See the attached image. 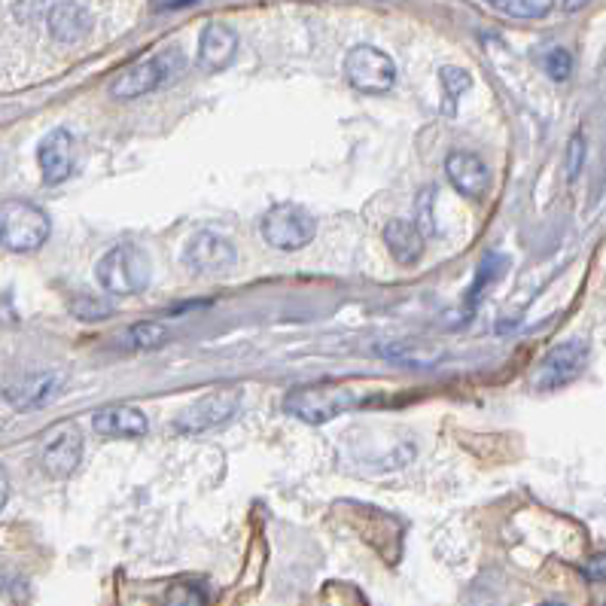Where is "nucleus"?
Returning <instances> with one entry per match:
<instances>
[{
    "label": "nucleus",
    "mask_w": 606,
    "mask_h": 606,
    "mask_svg": "<svg viewBox=\"0 0 606 606\" xmlns=\"http://www.w3.org/2000/svg\"><path fill=\"white\" fill-rule=\"evenodd\" d=\"M235 259H238L235 247L223 235L208 232V229L195 232L183 247V265L192 275H201V278H217V275L232 272Z\"/></svg>",
    "instance_id": "obj_9"
},
{
    "label": "nucleus",
    "mask_w": 606,
    "mask_h": 606,
    "mask_svg": "<svg viewBox=\"0 0 606 606\" xmlns=\"http://www.w3.org/2000/svg\"><path fill=\"white\" fill-rule=\"evenodd\" d=\"M345 77L363 95H387L396 86V61L375 46H354L345 55Z\"/></svg>",
    "instance_id": "obj_7"
},
{
    "label": "nucleus",
    "mask_w": 606,
    "mask_h": 606,
    "mask_svg": "<svg viewBox=\"0 0 606 606\" xmlns=\"http://www.w3.org/2000/svg\"><path fill=\"white\" fill-rule=\"evenodd\" d=\"M485 10L509 19H543L555 10V4H546V0H500V4H485Z\"/></svg>",
    "instance_id": "obj_20"
},
{
    "label": "nucleus",
    "mask_w": 606,
    "mask_h": 606,
    "mask_svg": "<svg viewBox=\"0 0 606 606\" xmlns=\"http://www.w3.org/2000/svg\"><path fill=\"white\" fill-rule=\"evenodd\" d=\"M198 4H153V13H180V10H192Z\"/></svg>",
    "instance_id": "obj_29"
},
{
    "label": "nucleus",
    "mask_w": 606,
    "mask_h": 606,
    "mask_svg": "<svg viewBox=\"0 0 606 606\" xmlns=\"http://www.w3.org/2000/svg\"><path fill=\"white\" fill-rule=\"evenodd\" d=\"M430 201H433V189H424V195L418 198V220H415V226L421 229V235H430L436 229L433 220H430Z\"/></svg>",
    "instance_id": "obj_27"
},
{
    "label": "nucleus",
    "mask_w": 606,
    "mask_h": 606,
    "mask_svg": "<svg viewBox=\"0 0 606 606\" xmlns=\"http://www.w3.org/2000/svg\"><path fill=\"white\" fill-rule=\"evenodd\" d=\"M238 55V34L223 22H211L198 37V67L208 74L226 71Z\"/></svg>",
    "instance_id": "obj_13"
},
{
    "label": "nucleus",
    "mask_w": 606,
    "mask_h": 606,
    "mask_svg": "<svg viewBox=\"0 0 606 606\" xmlns=\"http://www.w3.org/2000/svg\"><path fill=\"white\" fill-rule=\"evenodd\" d=\"M238 412H241V390L226 387V390L201 396L189 409H183L174 421V430L180 436H201V433L226 427L229 421L238 418Z\"/></svg>",
    "instance_id": "obj_6"
},
{
    "label": "nucleus",
    "mask_w": 606,
    "mask_h": 606,
    "mask_svg": "<svg viewBox=\"0 0 606 606\" xmlns=\"http://www.w3.org/2000/svg\"><path fill=\"white\" fill-rule=\"evenodd\" d=\"M116 342H119L122 351H134V354L159 351V348H165L171 342V332L156 320H144V323H131L125 332H119Z\"/></svg>",
    "instance_id": "obj_19"
},
{
    "label": "nucleus",
    "mask_w": 606,
    "mask_h": 606,
    "mask_svg": "<svg viewBox=\"0 0 606 606\" xmlns=\"http://www.w3.org/2000/svg\"><path fill=\"white\" fill-rule=\"evenodd\" d=\"M83 460V436L77 424L61 421L46 430L43 448H40V463L46 469V476L52 479H71Z\"/></svg>",
    "instance_id": "obj_8"
},
{
    "label": "nucleus",
    "mask_w": 606,
    "mask_h": 606,
    "mask_svg": "<svg viewBox=\"0 0 606 606\" xmlns=\"http://www.w3.org/2000/svg\"><path fill=\"white\" fill-rule=\"evenodd\" d=\"M259 232H262V241L268 247L284 250V253H296V250H302V247H308L314 241L317 220L302 205H293V201H281V205L268 208L262 214Z\"/></svg>",
    "instance_id": "obj_5"
},
{
    "label": "nucleus",
    "mask_w": 606,
    "mask_h": 606,
    "mask_svg": "<svg viewBox=\"0 0 606 606\" xmlns=\"http://www.w3.org/2000/svg\"><path fill=\"white\" fill-rule=\"evenodd\" d=\"M64 387V375L61 372H37V375H25L19 384L7 387V402L19 412H31L40 406H49V402L61 393Z\"/></svg>",
    "instance_id": "obj_14"
},
{
    "label": "nucleus",
    "mask_w": 606,
    "mask_h": 606,
    "mask_svg": "<svg viewBox=\"0 0 606 606\" xmlns=\"http://www.w3.org/2000/svg\"><path fill=\"white\" fill-rule=\"evenodd\" d=\"M165 606H208V597H205V591H201V585L177 582V585H171Z\"/></svg>",
    "instance_id": "obj_24"
},
{
    "label": "nucleus",
    "mask_w": 606,
    "mask_h": 606,
    "mask_svg": "<svg viewBox=\"0 0 606 606\" xmlns=\"http://www.w3.org/2000/svg\"><path fill=\"white\" fill-rule=\"evenodd\" d=\"M439 80H442V89H445V98H448L445 113L454 116V101H457L460 95H466L469 89H473V77H469L463 67H442Z\"/></svg>",
    "instance_id": "obj_22"
},
{
    "label": "nucleus",
    "mask_w": 606,
    "mask_h": 606,
    "mask_svg": "<svg viewBox=\"0 0 606 606\" xmlns=\"http://www.w3.org/2000/svg\"><path fill=\"white\" fill-rule=\"evenodd\" d=\"M543 67H546V74H549L555 83H564V80H570V74H573V55H570L564 46H552V49L543 55Z\"/></svg>",
    "instance_id": "obj_23"
},
{
    "label": "nucleus",
    "mask_w": 606,
    "mask_h": 606,
    "mask_svg": "<svg viewBox=\"0 0 606 606\" xmlns=\"http://www.w3.org/2000/svg\"><path fill=\"white\" fill-rule=\"evenodd\" d=\"M360 402L354 387L345 384H308V387H296L284 396L281 409L311 427L329 424L332 418H339L345 412H351Z\"/></svg>",
    "instance_id": "obj_1"
},
{
    "label": "nucleus",
    "mask_w": 606,
    "mask_h": 606,
    "mask_svg": "<svg viewBox=\"0 0 606 606\" xmlns=\"http://www.w3.org/2000/svg\"><path fill=\"white\" fill-rule=\"evenodd\" d=\"M95 278L110 296H138L150 287L153 265L138 244H116L98 259Z\"/></svg>",
    "instance_id": "obj_2"
},
{
    "label": "nucleus",
    "mask_w": 606,
    "mask_h": 606,
    "mask_svg": "<svg viewBox=\"0 0 606 606\" xmlns=\"http://www.w3.org/2000/svg\"><path fill=\"white\" fill-rule=\"evenodd\" d=\"M375 354L390 360V363H399V366H415V369H430L436 366L445 354L439 348H430L424 342H409V339H396V342H381L375 345Z\"/></svg>",
    "instance_id": "obj_18"
},
{
    "label": "nucleus",
    "mask_w": 606,
    "mask_h": 606,
    "mask_svg": "<svg viewBox=\"0 0 606 606\" xmlns=\"http://www.w3.org/2000/svg\"><path fill=\"white\" fill-rule=\"evenodd\" d=\"M384 244L399 265H415L424 256V235L409 220H390L384 226Z\"/></svg>",
    "instance_id": "obj_17"
},
{
    "label": "nucleus",
    "mask_w": 606,
    "mask_h": 606,
    "mask_svg": "<svg viewBox=\"0 0 606 606\" xmlns=\"http://www.w3.org/2000/svg\"><path fill=\"white\" fill-rule=\"evenodd\" d=\"M506 265H509V259L500 256V253H488V256L482 259L479 272H476V281H473V287H469V305H476V302L482 299V293H488V287L503 275Z\"/></svg>",
    "instance_id": "obj_21"
},
{
    "label": "nucleus",
    "mask_w": 606,
    "mask_h": 606,
    "mask_svg": "<svg viewBox=\"0 0 606 606\" xmlns=\"http://www.w3.org/2000/svg\"><path fill=\"white\" fill-rule=\"evenodd\" d=\"M543 606H564V603H543Z\"/></svg>",
    "instance_id": "obj_30"
},
{
    "label": "nucleus",
    "mask_w": 606,
    "mask_h": 606,
    "mask_svg": "<svg viewBox=\"0 0 606 606\" xmlns=\"http://www.w3.org/2000/svg\"><path fill=\"white\" fill-rule=\"evenodd\" d=\"M71 314L77 320H107L113 314V305L110 302H101L95 296H80L71 302Z\"/></svg>",
    "instance_id": "obj_25"
},
{
    "label": "nucleus",
    "mask_w": 606,
    "mask_h": 606,
    "mask_svg": "<svg viewBox=\"0 0 606 606\" xmlns=\"http://www.w3.org/2000/svg\"><path fill=\"white\" fill-rule=\"evenodd\" d=\"M183 52L177 46H168L150 58H141L134 61L131 67H125V71L113 80L110 86V95L116 101H134V98H144L156 89H162L165 83H171L174 77H180L183 71Z\"/></svg>",
    "instance_id": "obj_3"
},
{
    "label": "nucleus",
    "mask_w": 606,
    "mask_h": 606,
    "mask_svg": "<svg viewBox=\"0 0 606 606\" xmlns=\"http://www.w3.org/2000/svg\"><path fill=\"white\" fill-rule=\"evenodd\" d=\"M445 174H448V183L466 198H485L491 189V171L476 153H463V150L448 153Z\"/></svg>",
    "instance_id": "obj_12"
},
{
    "label": "nucleus",
    "mask_w": 606,
    "mask_h": 606,
    "mask_svg": "<svg viewBox=\"0 0 606 606\" xmlns=\"http://www.w3.org/2000/svg\"><path fill=\"white\" fill-rule=\"evenodd\" d=\"M585 366H588V342H582V339L564 342L543 357L540 369L533 372V387L543 393L561 390V387L573 384L585 372Z\"/></svg>",
    "instance_id": "obj_10"
},
{
    "label": "nucleus",
    "mask_w": 606,
    "mask_h": 606,
    "mask_svg": "<svg viewBox=\"0 0 606 606\" xmlns=\"http://www.w3.org/2000/svg\"><path fill=\"white\" fill-rule=\"evenodd\" d=\"M585 576L591 582H603L606 579V555H594L588 564H585Z\"/></svg>",
    "instance_id": "obj_28"
},
{
    "label": "nucleus",
    "mask_w": 606,
    "mask_h": 606,
    "mask_svg": "<svg viewBox=\"0 0 606 606\" xmlns=\"http://www.w3.org/2000/svg\"><path fill=\"white\" fill-rule=\"evenodd\" d=\"M92 427L104 439H141V436H147L150 421L134 406H107V409L95 412Z\"/></svg>",
    "instance_id": "obj_15"
},
{
    "label": "nucleus",
    "mask_w": 606,
    "mask_h": 606,
    "mask_svg": "<svg viewBox=\"0 0 606 606\" xmlns=\"http://www.w3.org/2000/svg\"><path fill=\"white\" fill-rule=\"evenodd\" d=\"M95 28V16L86 4H55L49 10V34L58 43H77Z\"/></svg>",
    "instance_id": "obj_16"
},
{
    "label": "nucleus",
    "mask_w": 606,
    "mask_h": 606,
    "mask_svg": "<svg viewBox=\"0 0 606 606\" xmlns=\"http://www.w3.org/2000/svg\"><path fill=\"white\" fill-rule=\"evenodd\" d=\"M582 165H585V138H582V134H576V138L570 141V147H567V180H576Z\"/></svg>",
    "instance_id": "obj_26"
},
{
    "label": "nucleus",
    "mask_w": 606,
    "mask_h": 606,
    "mask_svg": "<svg viewBox=\"0 0 606 606\" xmlns=\"http://www.w3.org/2000/svg\"><path fill=\"white\" fill-rule=\"evenodd\" d=\"M37 162H40V174L49 186L64 183L74 174V138L67 128H52L46 131V138L37 147Z\"/></svg>",
    "instance_id": "obj_11"
},
{
    "label": "nucleus",
    "mask_w": 606,
    "mask_h": 606,
    "mask_svg": "<svg viewBox=\"0 0 606 606\" xmlns=\"http://www.w3.org/2000/svg\"><path fill=\"white\" fill-rule=\"evenodd\" d=\"M52 223L43 208L34 201L7 198L0 208V235H4V247L13 253H34L49 241Z\"/></svg>",
    "instance_id": "obj_4"
}]
</instances>
